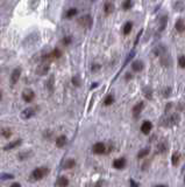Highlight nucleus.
<instances>
[{
    "mask_svg": "<svg viewBox=\"0 0 185 187\" xmlns=\"http://www.w3.org/2000/svg\"><path fill=\"white\" fill-rule=\"evenodd\" d=\"M180 122V115L179 114H170V115H165L161 118V125L163 128H172L177 125Z\"/></svg>",
    "mask_w": 185,
    "mask_h": 187,
    "instance_id": "nucleus-1",
    "label": "nucleus"
},
{
    "mask_svg": "<svg viewBox=\"0 0 185 187\" xmlns=\"http://www.w3.org/2000/svg\"><path fill=\"white\" fill-rule=\"evenodd\" d=\"M78 23L82 27L89 29L92 27V23H93V20H92V17L90 14H86V15H83L78 19Z\"/></svg>",
    "mask_w": 185,
    "mask_h": 187,
    "instance_id": "nucleus-2",
    "label": "nucleus"
},
{
    "mask_svg": "<svg viewBox=\"0 0 185 187\" xmlns=\"http://www.w3.org/2000/svg\"><path fill=\"white\" fill-rule=\"evenodd\" d=\"M47 173H48V168H44V167H39V168H36L33 171L32 173V178L34 180H41L44 176H47Z\"/></svg>",
    "mask_w": 185,
    "mask_h": 187,
    "instance_id": "nucleus-3",
    "label": "nucleus"
},
{
    "mask_svg": "<svg viewBox=\"0 0 185 187\" xmlns=\"http://www.w3.org/2000/svg\"><path fill=\"white\" fill-rule=\"evenodd\" d=\"M92 151H93V153H95V154H104V153H106V145L104 144V143H97V144H94L93 145V147H92Z\"/></svg>",
    "mask_w": 185,
    "mask_h": 187,
    "instance_id": "nucleus-4",
    "label": "nucleus"
},
{
    "mask_svg": "<svg viewBox=\"0 0 185 187\" xmlns=\"http://www.w3.org/2000/svg\"><path fill=\"white\" fill-rule=\"evenodd\" d=\"M34 91L32 89H24L23 93H22V98L24 99V102L27 103H30L33 99H34Z\"/></svg>",
    "mask_w": 185,
    "mask_h": 187,
    "instance_id": "nucleus-5",
    "label": "nucleus"
},
{
    "mask_svg": "<svg viewBox=\"0 0 185 187\" xmlns=\"http://www.w3.org/2000/svg\"><path fill=\"white\" fill-rule=\"evenodd\" d=\"M153 129V123L150 120H144L141 125V132L143 134H149Z\"/></svg>",
    "mask_w": 185,
    "mask_h": 187,
    "instance_id": "nucleus-6",
    "label": "nucleus"
},
{
    "mask_svg": "<svg viewBox=\"0 0 185 187\" xmlns=\"http://www.w3.org/2000/svg\"><path fill=\"white\" fill-rule=\"evenodd\" d=\"M20 76H21V68H15L13 70V73H12V75H11V84L14 85L19 81Z\"/></svg>",
    "mask_w": 185,
    "mask_h": 187,
    "instance_id": "nucleus-7",
    "label": "nucleus"
},
{
    "mask_svg": "<svg viewBox=\"0 0 185 187\" xmlns=\"http://www.w3.org/2000/svg\"><path fill=\"white\" fill-rule=\"evenodd\" d=\"M34 115H35V110L33 108H27L21 112V118L22 119H29V118L34 117Z\"/></svg>",
    "mask_w": 185,
    "mask_h": 187,
    "instance_id": "nucleus-8",
    "label": "nucleus"
},
{
    "mask_svg": "<svg viewBox=\"0 0 185 187\" xmlns=\"http://www.w3.org/2000/svg\"><path fill=\"white\" fill-rule=\"evenodd\" d=\"M143 108H144V103H143V102H140V103H138V104H135V105L133 106V116H134L135 118H138V117L140 116V114L142 112Z\"/></svg>",
    "mask_w": 185,
    "mask_h": 187,
    "instance_id": "nucleus-9",
    "label": "nucleus"
},
{
    "mask_svg": "<svg viewBox=\"0 0 185 187\" xmlns=\"http://www.w3.org/2000/svg\"><path fill=\"white\" fill-rule=\"evenodd\" d=\"M126 166V159L125 158H119L113 161V167L117 170H122Z\"/></svg>",
    "mask_w": 185,
    "mask_h": 187,
    "instance_id": "nucleus-10",
    "label": "nucleus"
},
{
    "mask_svg": "<svg viewBox=\"0 0 185 187\" xmlns=\"http://www.w3.org/2000/svg\"><path fill=\"white\" fill-rule=\"evenodd\" d=\"M154 54H155L156 56H163V55H165V54H167V48H165V46L159 45V46L155 47V48H154Z\"/></svg>",
    "mask_w": 185,
    "mask_h": 187,
    "instance_id": "nucleus-11",
    "label": "nucleus"
},
{
    "mask_svg": "<svg viewBox=\"0 0 185 187\" xmlns=\"http://www.w3.org/2000/svg\"><path fill=\"white\" fill-rule=\"evenodd\" d=\"M143 67H144L143 62H142V61H140V60L134 61L133 63H132V69H133L134 71H136V73H139V71L143 70Z\"/></svg>",
    "mask_w": 185,
    "mask_h": 187,
    "instance_id": "nucleus-12",
    "label": "nucleus"
},
{
    "mask_svg": "<svg viewBox=\"0 0 185 187\" xmlns=\"http://www.w3.org/2000/svg\"><path fill=\"white\" fill-rule=\"evenodd\" d=\"M175 28H176V31L177 32H179V33H182V32H184L185 31V23H184V20L183 19H177V21H176V23H175Z\"/></svg>",
    "mask_w": 185,
    "mask_h": 187,
    "instance_id": "nucleus-13",
    "label": "nucleus"
},
{
    "mask_svg": "<svg viewBox=\"0 0 185 187\" xmlns=\"http://www.w3.org/2000/svg\"><path fill=\"white\" fill-rule=\"evenodd\" d=\"M61 56H62L61 51H59V49H55V51L51 52L49 55H45V56L43 57V60H47V59H59Z\"/></svg>",
    "mask_w": 185,
    "mask_h": 187,
    "instance_id": "nucleus-14",
    "label": "nucleus"
},
{
    "mask_svg": "<svg viewBox=\"0 0 185 187\" xmlns=\"http://www.w3.org/2000/svg\"><path fill=\"white\" fill-rule=\"evenodd\" d=\"M66 142H68V139H66V137H65V136H59L58 138L56 139V146L61 148V147L65 146Z\"/></svg>",
    "mask_w": 185,
    "mask_h": 187,
    "instance_id": "nucleus-15",
    "label": "nucleus"
},
{
    "mask_svg": "<svg viewBox=\"0 0 185 187\" xmlns=\"http://www.w3.org/2000/svg\"><path fill=\"white\" fill-rule=\"evenodd\" d=\"M167 22H168V17L167 15H163L161 19H159V33H162L164 29H165V27H167Z\"/></svg>",
    "mask_w": 185,
    "mask_h": 187,
    "instance_id": "nucleus-16",
    "label": "nucleus"
},
{
    "mask_svg": "<svg viewBox=\"0 0 185 187\" xmlns=\"http://www.w3.org/2000/svg\"><path fill=\"white\" fill-rule=\"evenodd\" d=\"M21 139H18V140H15V142H12V143H9V144H7L5 147H4V150L5 151H9V150H12V148H14V147H16V146H19V145H21Z\"/></svg>",
    "mask_w": 185,
    "mask_h": 187,
    "instance_id": "nucleus-17",
    "label": "nucleus"
},
{
    "mask_svg": "<svg viewBox=\"0 0 185 187\" xmlns=\"http://www.w3.org/2000/svg\"><path fill=\"white\" fill-rule=\"evenodd\" d=\"M167 150H168V145L165 142H159L157 144V152L158 153H164Z\"/></svg>",
    "mask_w": 185,
    "mask_h": 187,
    "instance_id": "nucleus-18",
    "label": "nucleus"
},
{
    "mask_svg": "<svg viewBox=\"0 0 185 187\" xmlns=\"http://www.w3.org/2000/svg\"><path fill=\"white\" fill-rule=\"evenodd\" d=\"M104 11H105V13L106 14H111L112 12L114 11V6H113V4L112 3H105V5H104Z\"/></svg>",
    "mask_w": 185,
    "mask_h": 187,
    "instance_id": "nucleus-19",
    "label": "nucleus"
},
{
    "mask_svg": "<svg viewBox=\"0 0 185 187\" xmlns=\"http://www.w3.org/2000/svg\"><path fill=\"white\" fill-rule=\"evenodd\" d=\"M184 8H185V5H184L183 1H180V0H178V1H176V3L174 4V9H175L176 12H183Z\"/></svg>",
    "mask_w": 185,
    "mask_h": 187,
    "instance_id": "nucleus-20",
    "label": "nucleus"
},
{
    "mask_svg": "<svg viewBox=\"0 0 185 187\" xmlns=\"http://www.w3.org/2000/svg\"><path fill=\"white\" fill-rule=\"evenodd\" d=\"M179 159H180V154H179L178 152H175L174 154H172V157H171V163H172V165H174V166H177V165L179 164Z\"/></svg>",
    "mask_w": 185,
    "mask_h": 187,
    "instance_id": "nucleus-21",
    "label": "nucleus"
},
{
    "mask_svg": "<svg viewBox=\"0 0 185 187\" xmlns=\"http://www.w3.org/2000/svg\"><path fill=\"white\" fill-rule=\"evenodd\" d=\"M132 28H133V22L128 21L125 23V26H123V34L125 35H128L130 32H132Z\"/></svg>",
    "mask_w": 185,
    "mask_h": 187,
    "instance_id": "nucleus-22",
    "label": "nucleus"
},
{
    "mask_svg": "<svg viewBox=\"0 0 185 187\" xmlns=\"http://www.w3.org/2000/svg\"><path fill=\"white\" fill-rule=\"evenodd\" d=\"M49 70V65H44V66H40L39 69H38V74L40 75V76H43V75H45Z\"/></svg>",
    "mask_w": 185,
    "mask_h": 187,
    "instance_id": "nucleus-23",
    "label": "nucleus"
},
{
    "mask_svg": "<svg viewBox=\"0 0 185 187\" xmlns=\"http://www.w3.org/2000/svg\"><path fill=\"white\" fill-rule=\"evenodd\" d=\"M135 54H136V52H135V49H133V51H132V52L128 54V56H127V59H126V61H125V63H123V66L121 67V69H123V68H125V67H126V66L129 63L130 60H132V59L135 56Z\"/></svg>",
    "mask_w": 185,
    "mask_h": 187,
    "instance_id": "nucleus-24",
    "label": "nucleus"
},
{
    "mask_svg": "<svg viewBox=\"0 0 185 187\" xmlns=\"http://www.w3.org/2000/svg\"><path fill=\"white\" fill-rule=\"evenodd\" d=\"M56 185L57 186H68L69 185V180L65 178V177H59L56 181Z\"/></svg>",
    "mask_w": 185,
    "mask_h": 187,
    "instance_id": "nucleus-25",
    "label": "nucleus"
},
{
    "mask_svg": "<svg viewBox=\"0 0 185 187\" xmlns=\"http://www.w3.org/2000/svg\"><path fill=\"white\" fill-rule=\"evenodd\" d=\"M149 152H150V148L149 147H145V148L141 150V151L138 153V158L139 159H142V158H144V157H147L148 154H149Z\"/></svg>",
    "mask_w": 185,
    "mask_h": 187,
    "instance_id": "nucleus-26",
    "label": "nucleus"
},
{
    "mask_svg": "<svg viewBox=\"0 0 185 187\" xmlns=\"http://www.w3.org/2000/svg\"><path fill=\"white\" fill-rule=\"evenodd\" d=\"M113 103H114V96H113L112 94L107 95V97L105 98V101H104V104H105L106 106H108V105L113 104Z\"/></svg>",
    "mask_w": 185,
    "mask_h": 187,
    "instance_id": "nucleus-27",
    "label": "nucleus"
},
{
    "mask_svg": "<svg viewBox=\"0 0 185 187\" xmlns=\"http://www.w3.org/2000/svg\"><path fill=\"white\" fill-rule=\"evenodd\" d=\"M133 7V0H125L122 4V8L125 9V11H128Z\"/></svg>",
    "mask_w": 185,
    "mask_h": 187,
    "instance_id": "nucleus-28",
    "label": "nucleus"
},
{
    "mask_svg": "<svg viewBox=\"0 0 185 187\" xmlns=\"http://www.w3.org/2000/svg\"><path fill=\"white\" fill-rule=\"evenodd\" d=\"M78 13V11H77V8H70L68 12H66V14H65V17L68 18V19H70V18H72V17H75L76 14Z\"/></svg>",
    "mask_w": 185,
    "mask_h": 187,
    "instance_id": "nucleus-29",
    "label": "nucleus"
},
{
    "mask_svg": "<svg viewBox=\"0 0 185 187\" xmlns=\"http://www.w3.org/2000/svg\"><path fill=\"white\" fill-rule=\"evenodd\" d=\"M14 176L13 174H9V173H0V180H9V179H13Z\"/></svg>",
    "mask_w": 185,
    "mask_h": 187,
    "instance_id": "nucleus-30",
    "label": "nucleus"
},
{
    "mask_svg": "<svg viewBox=\"0 0 185 187\" xmlns=\"http://www.w3.org/2000/svg\"><path fill=\"white\" fill-rule=\"evenodd\" d=\"M143 93H144V96H145L147 98H149V99L153 98V90L149 88V87L144 88V89H143Z\"/></svg>",
    "mask_w": 185,
    "mask_h": 187,
    "instance_id": "nucleus-31",
    "label": "nucleus"
},
{
    "mask_svg": "<svg viewBox=\"0 0 185 187\" xmlns=\"http://www.w3.org/2000/svg\"><path fill=\"white\" fill-rule=\"evenodd\" d=\"M178 65H179L180 68L185 69V56L184 55H182V56L178 57Z\"/></svg>",
    "mask_w": 185,
    "mask_h": 187,
    "instance_id": "nucleus-32",
    "label": "nucleus"
},
{
    "mask_svg": "<svg viewBox=\"0 0 185 187\" xmlns=\"http://www.w3.org/2000/svg\"><path fill=\"white\" fill-rule=\"evenodd\" d=\"M75 160H72V159H70V160H68V163L65 164V166H64V168H71V167H73V166H75Z\"/></svg>",
    "mask_w": 185,
    "mask_h": 187,
    "instance_id": "nucleus-33",
    "label": "nucleus"
},
{
    "mask_svg": "<svg viewBox=\"0 0 185 187\" xmlns=\"http://www.w3.org/2000/svg\"><path fill=\"white\" fill-rule=\"evenodd\" d=\"M71 81H72L73 85H76V87H80V81L78 80V77H77V76H73Z\"/></svg>",
    "mask_w": 185,
    "mask_h": 187,
    "instance_id": "nucleus-34",
    "label": "nucleus"
},
{
    "mask_svg": "<svg viewBox=\"0 0 185 187\" xmlns=\"http://www.w3.org/2000/svg\"><path fill=\"white\" fill-rule=\"evenodd\" d=\"M71 41H72V37H71V36H65L64 39H63V43H64L65 46L70 45V43H71Z\"/></svg>",
    "mask_w": 185,
    "mask_h": 187,
    "instance_id": "nucleus-35",
    "label": "nucleus"
},
{
    "mask_svg": "<svg viewBox=\"0 0 185 187\" xmlns=\"http://www.w3.org/2000/svg\"><path fill=\"white\" fill-rule=\"evenodd\" d=\"M171 95V88H165L163 91V96L164 97H169Z\"/></svg>",
    "mask_w": 185,
    "mask_h": 187,
    "instance_id": "nucleus-36",
    "label": "nucleus"
},
{
    "mask_svg": "<svg viewBox=\"0 0 185 187\" xmlns=\"http://www.w3.org/2000/svg\"><path fill=\"white\" fill-rule=\"evenodd\" d=\"M51 83H54V76L49 79V82H48V89H49V91H51V90H53V88H51Z\"/></svg>",
    "mask_w": 185,
    "mask_h": 187,
    "instance_id": "nucleus-37",
    "label": "nucleus"
},
{
    "mask_svg": "<svg viewBox=\"0 0 185 187\" xmlns=\"http://www.w3.org/2000/svg\"><path fill=\"white\" fill-rule=\"evenodd\" d=\"M1 134H3V136H5V137H7V138H8V137H9L12 133H11V131H9V130H3V131H1Z\"/></svg>",
    "mask_w": 185,
    "mask_h": 187,
    "instance_id": "nucleus-38",
    "label": "nucleus"
},
{
    "mask_svg": "<svg viewBox=\"0 0 185 187\" xmlns=\"http://www.w3.org/2000/svg\"><path fill=\"white\" fill-rule=\"evenodd\" d=\"M142 32H143L142 29H141V31L139 32V34H138V36H136V40H135V43H134L135 46H136V45H138V42H139V40H140V37H141V35H142Z\"/></svg>",
    "mask_w": 185,
    "mask_h": 187,
    "instance_id": "nucleus-39",
    "label": "nucleus"
},
{
    "mask_svg": "<svg viewBox=\"0 0 185 187\" xmlns=\"http://www.w3.org/2000/svg\"><path fill=\"white\" fill-rule=\"evenodd\" d=\"M129 184H130V186H133V187H138V186H139V184H138V182H135L133 179L129 180Z\"/></svg>",
    "mask_w": 185,
    "mask_h": 187,
    "instance_id": "nucleus-40",
    "label": "nucleus"
},
{
    "mask_svg": "<svg viewBox=\"0 0 185 187\" xmlns=\"http://www.w3.org/2000/svg\"><path fill=\"white\" fill-rule=\"evenodd\" d=\"M98 69H100V66L99 65H93L92 66V71H97Z\"/></svg>",
    "mask_w": 185,
    "mask_h": 187,
    "instance_id": "nucleus-41",
    "label": "nucleus"
},
{
    "mask_svg": "<svg viewBox=\"0 0 185 187\" xmlns=\"http://www.w3.org/2000/svg\"><path fill=\"white\" fill-rule=\"evenodd\" d=\"M171 106H172V103H169V104L165 106V112H167L168 110H170V109H171Z\"/></svg>",
    "mask_w": 185,
    "mask_h": 187,
    "instance_id": "nucleus-42",
    "label": "nucleus"
},
{
    "mask_svg": "<svg viewBox=\"0 0 185 187\" xmlns=\"http://www.w3.org/2000/svg\"><path fill=\"white\" fill-rule=\"evenodd\" d=\"M12 186H13V187H15V186H16V187H20L21 185H20V184H18V182H14V184H12Z\"/></svg>",
    "mask_w": 185,
    "mask_h": 187,
    "instance_id": "nucleus-43",
    "label": "nucleus"
},
{
    "mask_svg": "<svg viewBox=\"0 0 185 187\" xmlns=\"http://www.w3.org/2000/svg\"><path fill=\"white\" fill-rule=\"evenodd\" d=\"M129 79H132V75L130 74H127L126 75V80H129Z\"/></svg>",
    "mask_w": 185,
    "mask_h": 187,
    "instance_id": "nucleus-44",
    "label": "nucleus"
},
{
    "mask_svg": "<svg viewBox=\"0 0 185 187\" xmlns=\"http://www.w3.org/2000/svg\"><path fill=\"white\" fill-rule=\"evenodd\" d=\"M97 85H98V83H93V84H92V89H93V88H95Z\"/></svg>",
    "mask_w": 185,
    "mask_h": 187,
    "instance_id": "nucleus-45",
    "label": "nucleus"
},
{
    "mask_svg": "<svg viewBox=\"0 0 185 187\" xmlns=\"http://www.w3.org/2000/svg\"><path fill=\"white\" fill-rule=\"evenodd\" d=\"M1 97H3V96H1V91H0V101H1Z\"/></svg>",
    "mask_w": 185,
    "mask_h": 187,
    "instance_id": "nucleus-46",
    "label": "nucleus"
},
{
    "mask_svg": "<svg viewBox=\"0 0 185 187\" xmlns=\"http://www.w3.org/2000/svg\"><path fill=\"white\" fill-rule=\"evenodd\" d=\"M184 181H185V177H184Z\"/></svg>",
    "mask_w": 185,
    "mask_h": 187,
    "instance_id": "nucleus-47",
    "label": "nucleus"
}]
</instances>
